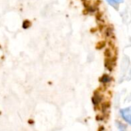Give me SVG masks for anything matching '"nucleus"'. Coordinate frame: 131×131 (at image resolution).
<instances>
[{
	"label": "nucleus",
	"instance_id": "nucleus-1",
	"mask_svg": "<svg viewBox=\"0 0 131 131\" xmlns=\"http://www.w3.org/2000/svg\"><path fill=\"white\" fill-rule=\"evenodd\" d=\"M120 113L123 119L128 123L131 124V107H128L120 110Z\"/></svg>",
	"mask_w": 131,
	"mask_h": 131
},
{
	"label": "nucleus",
	"instance_id": "nucleus-2",
	"mask_svg": "<svg viewBox=\"0 0 131 131\" xmlns=\"http://www.w3.org/2000/svg\"><path fill=\"white\" fill-rule=\"evenodd\" d=\"M116 65V58H106L105 59V67L110 72H112L114 69V67Z\"/></svg>",
	"mask_w": 131,
	"mask_h": 131
},
{
	"label": "nucleus",
	"instance_id": "nucleus-3",
	"mask_svg": "<svg viewBox=\"0 0 131 131\" xmlns=\"http://www.w3.org/2000/svg\"><path fill=\"white\" fill-rule=\"evenodd\" d=\"M103 95H102L100 93L96 91V92L94 93V94H93V98H92V101H93V105H94L95 106L100 105V103H101L102 101H103Z\"/></svg>",
	"mask_w": 131,
	"mask_h": 131
},
{
	"label": "nucleus",
	"instance_id": "nucleus-4",
	"mask_svg": "<svg viewBox=\"0 0 131 131\" xmlns=\"http://www.w3.org/2000/svg\"><path fill=\"white\" fill-rule=\"evenodd\" d=\"M99 80H100V82L102 84L106 85V84L110 83L113 80V78H112L110 75H108V74H103V75L100 78Z\"/></svg>",
	"mask_w": 131,
	"mask_h": 131
},
{
	"label": "nucleus",
	"instance_id": "nucleus-5",
	"mask_svg": "<svg viewBox=\"0 0 131 131\" xmlns=\"http://www.w3.org/2000/svg\"><path fill=\"white\" fill-rule=\"evenodd\" d=\"M106 2L115 9H118L119 5L123 3V0H106Z\"/></svg>",
	"mask_w": 131,
	"mask_h": 131
},
{
	"label": "nucleus",
	"instance_id": "nucleus-6",
	"mask_svg": "<svg viewBox=\"0 0 131 131\" xmlns=\"http://www.w3.org/2000/svg\"><path fill=\"white\" fill-rule=\"evenodd\" d=\"M104 35H105V36L107 37V38L112 37L113 35V29H112L111 27H110V26L106 27V29H105V30H104Z\"/></svg>",
	"mask_w": 131,
	"mask_h": 131
},
{
	"label": "nucleus",
	"instance_id": "nucleus-7",
	"mask_svg": "<svg viewBox=\"0 0 131 131\" xmlns=\"http://www.w3.org/2000/svg\"><path fill=\"white\" fill-rule=\"evenodd\" d=\"M110 103L109 102H106V103H103L101 104V111H102V113L103 114H106V113L107 112V110H109L110 108Z\"/></svg>",
	"mask_w": 131,
	"mask_h": 131
},
{
	"label": "nucleus",
	"instance_id": "nucleus-8",
	"mask_svg": "<svg viewBox=\"0 0 131 131\" xmlns=\"http://www.w3.org/2000/svg\"><path fill=\"white\" fill-rule=\"evenodd\" d=\"M104 55H105V57H106V58H108V59L115 57V56H113V53H112V50L110 49H105V51H104Z\"/></svg>",
	"mask_w": 131,
	"mask_h": 131
},
{
	"label": "nucleus",
	"instance_id": "nucleus-9",
	"mask_svg": "<svg viewBox=\"0 0 131 131\" xmlns=\"http://www.w3.org/2000/svg\"><path fill=\"white\" fill-rule=\"evenodd\" d=\"M105 46H106V42H105V41H101V42H100L97 43L96 49H103V48L105 47Z\"/></svg>",
	"mask_w": 131,
	"mask_h": 131
},
{
	"label": "nucleus",
	"instance_id": "nucleus-10",
	"mask_svg": "<svg viewBox=\"0 0 131 131\" xmlns=\"http://www.w3.org/2000/svg\"><path fill=\"white\" fill-rule=\"evenodd\" d=\"M30 25H31L30 23H29V21L26 20V21H25V22L23 23V26L24 29H27V28H29V27L30 26Z\"/></svg>",
	"mask_w": 131,
	"mask_h": 131
}]
</instances>
